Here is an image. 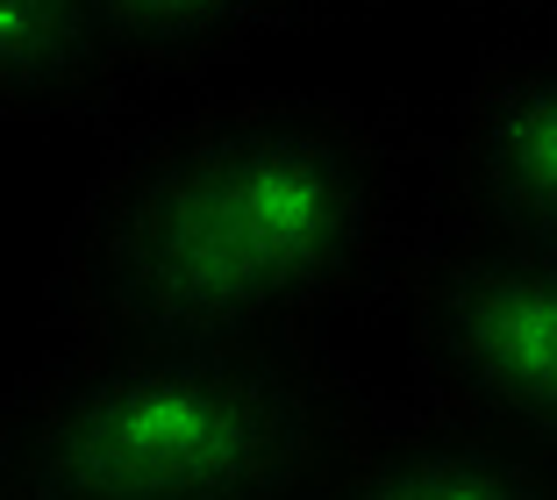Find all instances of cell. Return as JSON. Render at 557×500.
<instances>
[{
    "label": "cell",
    "mask_w": 557,
    "mask_h": 500,
    "mask_svg": "<svg viewBox=\"0 0 557 500\" xmlns=\"http://www.w3.org/2000/svg\"><path fill=\"white\" fill-rule=\"evenodd\" d=\"M443 215L408 122L314 86L200 100L122 136L72 208L58 343H329L408 301Z\"/></svg>",
    "instance_id": "obj_1"
},
{
    "label": "cell",
    "mask_w": 557,
    "mask_h": 500,
    "mask_svg": "<svg viewBox=\"0 0 557 500\" xmlns=\"http://www.w3.org/2000/svg\"><path fill=\"white\" fill-rule=\"evenodd\" d=\"M379 401L336 343H58L0 387V500H308Z\"/></svg>",
    "instance_id": "obj_2"
},
{
    "label": "cell",
    "mask_w": 557,
    "mask_h": 500,
    "mask_svg": "<svg viewBox=\"0 0 557 500\" xmlns=\"http://www.w3.org/2000/svg\"><path fill=\"white\" fill-rule=\"evenodd\" d=\"M400 307L422 401L557 458V258L436 215Z\"/></svg>",
    "instance_id": "obj_3"
},
{
    "label": "cell",
    "mask_w": 557,
    "mask_h": 500,
    "mask_svg": "<svg viewBox=\"0 0 557 500\" xmlns=\"http://www.w3.org/2000/svg\"><path fill=\"white\" fill-rule=\"evenodd\" d=\"M436 194L450 222L557 258V22L472 72L436 150Z\"/></svg>",
    "instance_id": "obj_4"
},
{
    "label": "cell",
    "mask_w": 557,
    "mask_h": 500,
    "mask_svg": "<svg viewBox=\"0 0 557 500\" xmlns=\"http://www.w3.org/2000/svg\"><path fill=\"white\" fill-rule=\"evenodd\" d=\"M308 500H557V458L414 393L379 401Z\"/></svg>",
    "instance_id": "obj_5"
},
{
    "label": "cell",
    "mask_w": 557,
    "mask_h": 500,
    "mask_svg": "<svg viewBox=\"0 0 557 500\" xmlns=\"http://www.w3.org/2000/svg\"><path fill=\"white\" fill-rule=\"evenodd\" d=\"M136 94L94 0H0V130L100 122Z\"/></svg>",
    "instance_id": "obj_6"
},
{
    "label": "cell",
    "mask_w": 557,
    "mask_h": 500,
    "mask_svg": "<svg viewBox=\"0 0 557 500\" xmlns=\"http://www.w3.org/2000/svg\"><path fill=\"white\" fill-rule=\"evenodd\" d=\"M329 8L344 0H94L136 94L150 80H200L214 65H236L264 36L308 29Z\"/></svg>",
    "instance_id": "obj_7"
},
{
    "label": "cell",
    "mask_w": 557,
    "mask_h": 500,
    "mask_svg": "<svg viewBox=\"0 0 557 500\" xmlns=\"http://www.w3.org/2000/svg\"><path fill=\"white\" fill-rule=\"evenodd\" d=\"M465 8H522V15H543V22H557V0H465Z\"/></svg>",
    "instance_id": "obj_8"
}]
</instances>
